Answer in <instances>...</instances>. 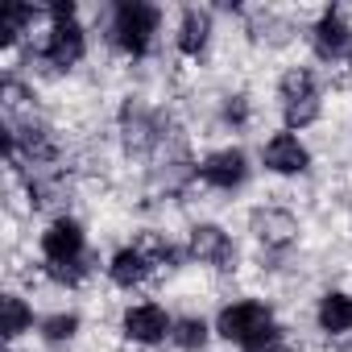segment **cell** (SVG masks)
Wrapping results in <instances>:
<instances>
[{
	"instance_id": "obj_10",
	"label": "cell",
	"mask_w": 352,
	"mask_h": 352,
	"mask_svg": "<svg viewBox=\"0 0 352 352\" xmlns=\"http://www.w3.org/2000/svg\"><path fill=\"white\" fill-rule=\"evenodd\" d=\"M253 232H257L261 245L282 249V245H290V241L298 236V224H294L290 212H282V208H265V212H253Z\"/></svg>"
},
{
	"instance_id": "obj_5",
	"label": "cell",
	"mask_w": 352,
	"mask_h": 352,
	"mask_svg": "<svg viewBox=\"0 0 352 352\" xmlns=\"http://www.w3.org/2000/svg\"><path fill=\"white\" fill-rule=\"evenodd\" d=\"M166 331H174V327H170V319H166L162 307L137 302V307L124 311V336L133 344H157V340H166Z\"/></svg>"
},
{
	"instance_id": "obj_9",
	"label": "cell",
	"mask_w": 352,
	"mask_h": 352,
	"mask_svg": "<svg viewBox=\"0 0 352 352\" xmlns=\"http://www.w3.org/2000/svg\"><path fill=\"white\" fill-rule=\"evenodd\" d=\"M311 38H315V54L319 58H344V54H352V30H348V21L340 13H323L315 21Z\"/></svg>"
},
{
	"instance_id": "obj_6",
	"label": "cell",
	"mask_w": 352,
	"mask_h": 352,
	"mask_svg": "<svg viewBox=\"0 0 352 352\" xmlns=\"http://www.w3.org/2000/svg\"><path fill=\"white\" fill-rule=\"evenodd\" d=\"M42 253L46 261H83V228L75 220H54L42 232Z\"/></svg>"
},
{
	"instance_id": "obj_1",
	"label": "cell",
	"mask_w": 352,
	"mask_h": 352,
	"mask_svg": "<svg viewBox=\"0 0 352 352\" xmlns=\"http://www.w3.org/2000/svg\"><path fill=\"white\" fill-rule=\"evenodd\" d=\"M216 331H220L224 340L249 348V352H265V348H274L278 336H282L278 323H274V315H270L261 302H232V307H224Z\"/></svg>"
},
{
	"instance_id": "obj_13",
	"label": "cell",
	"mask_w": 352,
	"mask_h": 352,
	"mask_svg": "<svg viewBox=\"0 0 352 352\" xmlns=\"http://www.w3.org/2000/svg\"><path fill=\"white\" fill-rule=\"evenodd\" d=\"M319 327L327 336L352 331V294H340V290L323 294V302H319Z\"/></svg>"
},
{
	"instance_id": "obj_12",
	"label": "cell",
	"mask_w": 352,
	"mask_h": 352,
	"mask_svg": "<svg viewBox=\"0 0 352 352\" xmlns=\"http://www.w3.org/2000/svg\"><path fill=\"white\" fill-rule=\"evenodd\" d=\"M120 129H124V145L129 149H149L157 141V124H153V112H145L141 104H129L124 116H120Z\"/></svg>"
},
{
	"instance_id": "obj_3",
	"label": "cell",
	"mask_w": 352,
	"mask_h": 352,
	"mask_svg": "<svg viewBox=\"0 0 352 352\" xmlns=\"http://www.w3.org/2000/svg\"><path fill=\"white\" fill-rule=\"evenodd\" d=\"M245 174H249V166H245V153H241V149H216V153H208L204 166H199V179H204L208 187H216V191L241 187Z\"/></svg>"
},
{
	"instance_id": "obj_11",
	"label": "cell",
	"mask_w": 352,
	"mask_h": 352,
	"mask_svg": "<svg viewBox=\"0 0 352 352\" xmlns=\"http://www.w3.org/2000/svg\"><path fill=\"white\" fill-rule=\"evenodd\" d=\"M208 38H212V13L208 9H187L183 25H179V50L195 58V54L208 50Z\"/></svg>"
},
{
	"instance_id": "obj_21",
	"label": "cell",
	"mask_w": 352,
	"mask_h": 352,
	"mask_svg": "<svg viewBox=\"0 0 352 352\" xmlns=\"http://www.w3.org/2000/svg\"><path fill=\"white\" fill-rule=\"evenodd\" d=\"M46 274L54 278V282H67V286H75V282H83V261H46Z\"/></svg>"
},
{
	"instance_id": "obj_20",
	"label": "cell",
	"mask_w": 352,
	"mask_h": 352,
	"mask_svg": "<svg viewBox=\"0 0 352 352\" xmlns=\"http://www.w3.org/2000/svg\"><path fill=\"white\" fill-rule=\"evenodd\" d=\"M34 13L38 9H30V5H9V13H5V42H17L25 34V25L34 21Z\"/></svg>"
},
{
	"instance_id": "obj_17",
	"label": "cell",
	"mask_w": 352,
	"mask_h": 352,
	"mask_svg": "<svg viewBox=\"0 0 352 352\" xmlns=\"http://www.w3.org/2000/svg\"><path fill=\"white\" fill-rule=\"evenodd\" d=\"M282 116H286L290 129L311 124V120L319 116V91H315V96H302V100H286V104H282Z\"/></svg>"
},
{
	"instance_id": "obj_4",
	"label": "cell",
	"mask_w": 352,
	"mask_h": 352,
	"mask_svg": "<svg viewBox=\"0 0 352 352\" xmlns=\"http://www.w3.org/2000/svg\"><path fill=\"white\" fill-rule=\"evenodd\" d=\"M83 50H87V42H83V30L75 25V21H54L50 25V34H46V46H42V54H46V63H54V67H75L79 58H83Z\"/></svg>"
},
{
	"instance_id": "obj_18",
	"label": "cell",
	"mask_w": 352,
	"mask_h": 352,
	"mask_svg": "<svg viewBox=\"0 0 352 352\" xmlns=\"http://www.w3.org/2000/svg\"><path fill=\"white\" fill-rule=\"evenodd\" d=\"M302 96H315V79H311V71H286L282 75V104L286 100H302Z\"/></svg>"
},
{
	"instance_id": "obj_19",
	"label": "cell",
	"mask_w": 352,
	"mask_h": 352,
	"mask_svg": "<svg viewBox=\"0 0 352 352\" xmlns=\"http://www.w3.org/2000/svg\"><path fill=\"white\" fill-rule=\"evenodd\" d=\"M75 331H79V315H71V311H67V315H50V319L42 323V336H46L50 344H58V340H71Z\"/></svg>"
},
{
	"instance_id": "obj_15",
	"label": "cell",
	"mask_w": 352,
	"mask_h": 352,
	"mask_svg": "<svg viewBox=\"0 0 352 352\" xmlns=\"http://www.w3.org/2000/svg\"><path fill=\"white\" fill-rule=\"evenodd\" d=\"M170 336H174V344H179V348L199 352V348L208 344V323H204V319H179Z\"/></svg>"
},
{
	"instance_id": "obj_2",
	"label": "cell",
	"mask_w": 352,
	"mask_h": 352,
	"mask_svg": "<svg viewBox=\"0 0 352 352\" xmlns=\"http://www.w3.org/2000/svg\"><path fill=\"white\" fill-rule=\"evenodd\" d=\"M153 34H157V9L153 5H141V0L116 5V13H112V38H116V46L124 54L141 58L149 50Z\"/></svg>"
},
{
	"instance_id": "obj_7",
	"label": "cell",
	"mask_w": 352,
	"mask_h": 352,
	"mask_svg": "<svg viewBox=\"0 0 352 352\" xmlns=\"http://www.w3.org/2000/svg\"><path fill=\"white\" fill-rule=\"evenodd\" d=\"M191 253H195L204 265H216V270H232V257H236L228 232L216 228V224H199V228H191Z\"/></svg>"
},
{
	"instance_id": "obj_8",
	"label": "cell",
	"mask_w": 352,
	"mask_h": 352,
	"mask_svg": "<svg viewBox=\"0 0 352 352\" xmlns=\"http://www.w3.org/2000/svg\"><path fill=\"white\" fill-rule=\"evenodd\" d=\"M265 166L274 170V174H302L307 166H311V153H307V145L294 137V133H278L270 145H265Z\"/></svg>"
},
{
	"instance_id": "obj_16",
	"label": "cell",
	"mask_w": 352,
	"mask_h": 352,
	"mask_svg": "<svg viewBox=\"0 0 352 352\" xmlns=\"http://www.w3.org/2000/svg\"><path fill=\"white\" fill-rule=\"evenodd\" d=\"M0 307H5V336H9V340H13V336H21V331L34 323L30 307H25L17 294H5V298H0Z\"/></svg>"
},
{
	"instance_id": "obj_22",
	"label": "cell",
	"mask_w": 352,
	"mask_h": 352,
	"mask_svg": "<svg viewBox=\"0 0 352 352\" xmlns=\"http://www.w3.org/2000/svg\"><path fill=\"white\" fill-rule=\"evenodd\" d=\"M224 116H228V120H236V124L245 120V104H241V96H236V100H232V104L224 108Z\"/></svg>"
},
{
	"instance_id": "obj_14",
	"label": "cell",
	"mask_w": 352,
	"mask_h": 352,
	"mask_svg": "<svg viewBox=\"0 0 352 352\" xmlns=\"http://www.w3.org/2000/svg\"><path fill=\"white\" fill-rule=\"evenodd\" d=\"M149 265H153V261L145 257V249H120V253L112 257L108 274H112L116 286H137V282L149 278Z\"/></svg>"
}]
</instances>
